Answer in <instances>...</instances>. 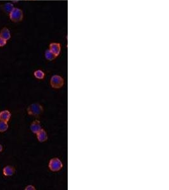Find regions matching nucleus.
<instances>
[{"label": "nucleus", "instance_id": "1", "mask_svg": "<svg viewBox=\"0 0 169 190\" xmlns=\"http://www.w3.org/2000/svg\"><path fill=\"white\" fill-rule=\"evenodd\" d=\"M9 14L10 19L13 22H19L22 20L24 18L22 10L18 8H14Z\"/></svg>", "mask_w": 169, "mask_h": 190}, {"label": "nucleus", "instance_id": "2", "mask_svg": "<svg viewBox=\"0 0 169 190\" xmlns=\"http://www.w3.org/2000/svg\"><path fill=\"white\" fill-rule=\"evenodd\" d=\"M43 112V108L39 103H32L27 108L29 115L33 116H39Z\"/></svg>", "mask_w": 169, "mask_h": 190}, {"label": "nucleus", "instance_id": "3", "mask_svg": "<svg viewBox=\"0 0 169 190\" xmlns=\"http://www.w3.org/2000/svg\"><path fill=\"white\" fill-rule=\"evenodd\" d=\"M48 166L51 171L57 172L60 171L62 169L63 164L59 158H54L50 160Z\"/></svg>", "mask_w": 169, "mask_h": 190}, {"label": "nucleus", "instance_id": "4", "mask_svg": "<svg viewBox=\"0 0 169 190\" xmlns=\"http://www.w3.org/2000/svg\"><path fill=\"white\" fill-rule=\"evenodd\" d=\"M50 84L53 88L59 89L63 86L64 80L61 76L58 75H55L51 78Z\"/></svg>", "mask_w": 169, "mask_h": 190}, {"label": "nucleus", "instance_id": "5", "mask_svg": "<svg viewBox=\"0 0 169 190\" xmlns=\"http://www.w3.org/2000/svg\"><path fill=\"white\" fill-rule=\"evenodd\" d=\"M56 56H58L61 52V45L58 42H51L49 45V49Z\"/></svg>", "mask_w": 169, "mask_h": 190}, {"label": "nucleus", "instance_id": "6", "mask_svg": "<svg viewBox=\"0 0 169 190\" xmlns=\"http://www.w3.org/2000/svg\"><path fill=\"white\" fill-rule=\"evenodd\" d=\"M36 134H37V137H38V141L41 143L45 142L48 140L47 133L43 129H41Z\"/></svg>", "mask_w": 169, "mask_h": 190}, {"label": "nucleus", "instance_id": "7", "mask_svg": "<svg viewBox=\"0 0 169 190\" xmlns=\"http://www.w3.org/2000/svg\"><path fill=\"white\" fill-rule=\"evenodd\" d=\"M31 130L34 134H37L42 129L41 123L39 120H34L31 125Z\"/></svg>", "mask_w": 169, "mask_h": 190}, {"label": "nucleus", "instance_id": "8", "mask_svg": "<svg viewBox=\"0 0 169 190\" xmlns=\"http://www.w3.org/2000/svg\"><path fill=\"white\" fill-rule=\"evenodd\" d=\"M15 172V168L10 165H7L5 167L3 170V175L5 176H12L14 174Z\"/></svg>", "mask_w": 169, "mask_h": 190}, {"label": "nucleus", "instance_id": "9", "mask_svg": "<svg viewBox=\"0 0 169 190\" xmlns=\"http://www.w3.org/2000/svg\"><path fill=\"white\" fill-rule=\"evenodd\" d=\"M0 37L8 41L11 38V33L9 29L6 27H4L0 32Z\"/></svg>", "mask_w": 169, "mask_h": 190}, {"label": "nucleus", "instance_id": "10", "mask_svg": "<svg viewBox=\"0 0 169 190\" xmlns=\"http://www.w3.org/2000/svg\"><path fill=\"white\" fill-rule=\"evenodd\" d=\"M11 113L8 110H3L0 112V120L8 122L11 117Z\"/></svg>", "mask_w": 169, "mask_h": 190}, {"label": "nucleus", "instance_id": "11", "mask_svg": "<svg viewBox=\"0 0 169 190\" xmlns=\"http://www.w3.org/2000/svg\"><path fill=\"white\" fill-rule=\"evenodd\" d=\"M14 8L15 7H14L12 3H6L3 6V10L7 13H10Z\"/></svg>", "mask_w": 169, "mask_h": 190}, {"label": "nucleus", "instance_id": "12", "mask_svg": "<svg viewBox=\"0 0 169 190\" xmlns=\"http://www.w3.org/2000/svg\"><path fill=\"white\" fill-rule=\"evenodd\" d=\"M34 76L35 78L38 79H43L45 77V72L42 71L41 70H37L34 72Z\"/></svg>", "mask_w": 169, "mask_h": 190}, {"label": "nucleus", "instance_id": "13", "mask_svg": "<svg viewBox=\"0 0 169 190\" xmlns=\"http://www.w3.org/2000/svg\"><path fill=\"white\" fill-rule=\"evenodd\" d=\"M45 57L48 60L52 61L55 59L56 56L49 49H47L45 52Z\"/></svg>", "mask_w": 169, "mask_h": 190}, {"label": "nucleus", "instance_id": "14", "mask_svg": "<svg viewBox=\"0 0 169 190\" xmlns=\"http://www.w3.org/2000/svg\"><path fill=\"white\" fill-rule=\"evenodd\" d=\"M8 128V122L0 120V133H3Z\"/></svg>", "mask_w": 169, "mask_h": 190}, {"label": "nucleus", "instance_id": "15", "mask_svg": "<svg viewBox=\"0 0 169 190\" xmlns=\"http://www.w3.org/2000/svg\"><path fill=\"white\" fill-rule=\"evenodd\" d=\"M6 42H7L6 40L0 37V47H3L4 46H5L6 45Z\"/></svg>", "mask_w": 169, "mask_h": 190}, {"label": "nucleus", "instance_id": "16", "mask_svg": "<svg viewBox=\"0 0 169 190\" xmlns=\"http://www.w3.org/2000/svg\"><path fill=\"white\" fill-rule=\"evenodd\" d=\"M25 190H35V188L34 186H32V185H29L27 186L25 188Z\"/></svg>", "mask_w": 169, "mask_h": 190}, {"label": "nucleus", "instance_id": "17", "mask_svg": "<svg viewBox=\"0 0 169 190\" xmlns=\"http://www.w3.org/2000/svg\"><path fill=\"white\" fill-rule=\"evenodd\" d=\"M3 150V147L2 144H0V152H2Z\"/></svg>", "mask_w": 169, "mask_h": 190}]
</instances>
